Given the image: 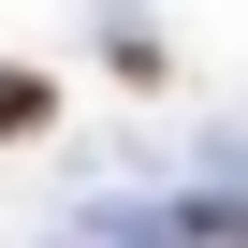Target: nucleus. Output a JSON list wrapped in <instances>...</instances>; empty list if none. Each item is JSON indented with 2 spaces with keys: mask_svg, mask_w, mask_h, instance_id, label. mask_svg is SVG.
<instances>
[{
  "mask_svg": "<svg viewBox=\"0 0 248 248\" xmlns=\"http://www.w3.org/2000/svg\"><path fill=\"white\" fill-rule=\"evenodd\" d=\"M0 132H44V73H0Z\"/></svg>",
  "mask_w": 248,
  "mask_h": 248,
  "instance_id": "nucleus-1",
  "label": "nucleus"
},
{
  "mask_svg": "<svg viewBox=\"0 0 248 248\" xmlns=\"http://www.w3.org/2000/svg\"><path fill=\"white\" fill-rule=\"evenodd\" d=\"M204 233H233V248H248V204H219V219H204Z\"/></svg>",
  "mask_w": 248,
  "mask_h": 248,
  "instance_id": "nucleus-2",
  "label": "nucleus"
}]
</instances>
